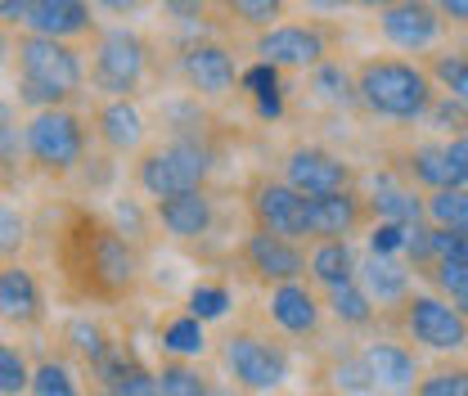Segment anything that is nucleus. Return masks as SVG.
I'll return each instance as SVG.
<instances>
[{"label": "nucleus", "mask_w": 468, "mask_h": 396, "mask_svg": "<svg viewBox=\"0 0 468 396\" xmlns=\"http://www.w3.org/2000/svg\"><path fill=\"white\" fill-rule=\"evenodd\" d=\"M306 275L315 288H343V284L360 280V262H356V248L347 239H311V262H306Z\"/></svg>", "instance_id": "nucleus-25"}, {"label": "nucleus", "mask_w": 468, "mask_h": 396, "mask_svg": "<svg viewBox=\"0 0 468 396\" xmlns=\"http://www.w3.org/2000/svg\"><path fill=\"white\" fill-rule=\"evenodd\" d=\"M446 163H451V176H455V185H464V189H468V135H455V140H446Z\"/></svg>", "instance_id": "nucleus-49"}, {"label": "nucleus", "mask_w": 468, "mask_h": 396, "mask_svg": "<svg viewBox=\"0 0 468 396\" xmlns=\"http://www.w3.org/2000/svg\"><path fill=\"white\" fill-rule=\"evenodd\" d=\"M338 41H343V32L334 18H284L252 37V55L261 63L284 68V72H311L324 59H334Z\"/></svg>", "instance_id": "nucleus-9"}, {"label": "nucleus", "mask_w": 468, "mask_h": 396, "mask_svg": "<svg viewBox=\"0 0 468 396\" xmlns=\"http://www.w3.org/2000/svg\"><path fill=\"white\" fill-rule=\"evenodd\" d=\"M221 365H226L234 388H243V392H252V396H266L289 383L292 356H289V342L275 338V334L234 329V334L221 338Z\"/></svg>", "instance_id": "nucleus-8"}, {"label": "nucleus", "mask_w": 468, "mask_h": 396, "mask_svg": "<svg viewBox=\"0 0 468 396\" xmlns=\"http://www.w3.org/2000/svg\"><path fill=\"white\" fill-rule=\"evenodd\" d=\"M423 126H428L432 135H446V140L468 135V104L464 100H455V95H437V104L428 109Z\"/></svg>", "instance_id": "nucleus-39"}, {"label": "nucleus", "mask_w": 468, "mask_h": 396, "mask_svg": "<svg viewBox=\"0 0 468 396\" xmlns=\"http://www.w3.org/2000/svg\"><path fill=\"white\" fill-rule=\"evenodd\" d=\"M280 176L292 189H302L306 198H315V194L351 189L356 185V163L334 154V149H324V144H315V140H297L280 158Z\"/></svg>", "instance_id": "nucleus-13"}, {"label": "nucleus", "mask_w": 468, "mask_h": 396, "mask_svg": "<svg viewBox=\"0 0 468 396\" xmlns=\"http://www.w3.org/2000/svg\"><path fill=\"white\" fill-rule=\"evenodd\" d=\"M113 217H117V226H122V234H131L135 243L149 234V217L140 212V203H135V198H117Z\"/></svg>", "instance_id": "nucleus-46"}, {"label": "nucleus", "mask_w": 468, "mask_h": 396, "mask_svg": "<svg viewBox=\"0 0 468 396\" xmlns=\"http://www.w3.org/2000/svg\"><path fill=\"white\" fill-rule=\"evenodd\" d=\"M306 86L324 100V104H334V109H360V91H356V68H347L343 59H324L320 68H311L306 72Z\"/></svg>", "instance_id": "nucleus-26"}, {"label": "nucleus", "mask_w": 468, "mask_h": 396, "mask_svg": "<svg viewBox=\"0 0 468 396\" xmlns=\"http://www.w3.org/2000/svg\"><path fill=\"white\" fill-rule=\"evenodd\" d=\"M451 32H468V0H432Z\"/></svg>", "instance_id": "nucleus-50"}, {"label": "nucleus", "mask_w": 468, "mask_h": 396, "mask_svg": "<svg viewBox=\"0 0 468 396\" xmlns=\"http://www.w3.org/2000/svg\"><path fill=\"white\" fill-rule=\"evenodd\" d=\"M428 221L441 230H468V189L464 185L432 189V194H428Z\"/></svg>", "instance_id": "nucleus-35"}, {"label": "nucleus", "mask_w": 468, "mask_h": 396, "mask_svg": "<svg viewBox=\"0 0 468 396\" xmlns=\"http://www.w3.org/2000/svg\"><path fill=\"white\" fill-rule=\"evenodd\" d=\"M324 311H329V306H324V297H320L306 280L271 284L266 316H271V325H275L284 338H315V334H320Z\"/></svg>", "instance_id": "nucleus-16"}, {"label": "nucleus", "mask_w": 468, "mask_h": 396, "mask_svg": "<svg viewBox=\"0 0 468 396\" xmlns=\"http://www.w3.org/2000/svg\"><path fill=\"white\" fill-rule=\"evenodd\" d=\"M392 167L401 171L414 189H423V194H432V189H451V185H455L451 163H446V140H419V144H410V149L397 154Z\"/></svg>", "instance_id": "nucleus-24"}, {"label": "nucleus", "mask_w": 468, "mask_h": 396, "mask_svg": "<svg viewBox=\"0 0 468 396\" xmlns=\"http://www.w3.org/2000/svg\"><path fill=\"white\" fill-rule=\"evenodd\" d=\"M0 252H5V262H14V252L23 248V239H27V226H23V217L14 212V203H5L0 208Z\"/></svg>", "instance_id": "nucleus-45"}, {"label": "nucleus", "mask_w": 468, "mask_h": 396, "mask_svg": "<svg viewBox=\"0 0 468 396\" xmlns=\"http://www.w3.org/2000/svg\"><path fill=\"white\" fill-rule=\"evenodd\" d=\"M217 158H221V149L212 135H167V140L149 144L144 154H135L131 180L144 198H172L185 189H207Z\"/></svg>", "instance_id": "nucleus-5"}, {"label": "nucleus", "mask_w": 468, "mask_h": 396, "mask_svg": "<svg viewBox=\"0 0 468 396\" xmlns=\"http://www.w3.org/2000/svg\"><path fill=\"white\" fill-rule=\"evenodd\" d=\"M23 27L77 46V41H90L104 23H100V9H95L90 0H32Z\"/></svg>", "instance_id": "nucleus-19"}, {"label": "nucleus", "mask_w": 468, "mask_h": 396, "mask_svg": "<svg viewBox=\"0 0 468 396\" xmlns=\"http://www.w3.org/2000/svg\"><path fill=\"white\" fill-rule=\"evenodd\" d=\"M86 77L95 100H140L154 77V41L131 23H104L90 37Z\"/></svg>", "instance_id": "nucleus-4"}, {"label": "nucleus", "mask_w": 468, "mask_h": 396, "mask_svg": "<svg viewBox=\"0 0 468 396\" xmlns=\"http://www.w3.org/2000/svg\"><path fill=\"white\" fill-rule=\"evenodd\" d=\"M221 18H230L234 27H243L248 37L275 27L289 18V0H212Z\"/></svg>", "instance_id": "nucleus-28"}, {"label": "nucleus", "mask_w": 468, "mask_h": 396, "mask_svg": "<svg viewBox=\"0 0 468 396\" xmlns=\"http://www.w3.org/2000/svg\"><path fill=\"white\" fill-rule=\"evenodd\" d=\"M230 306H234V293H230V284H221V280H198L189 288V302H185V311H194L203 325L230 316Z\"/></svg>", "instance_id": "nucleus-36"}, {"label": "nucleus", "mask_w": 468, "mask_h": 396, "mask_svg": "<svg viewBox=\"0 0 468 396\" xmlns=\"http://www.w3.org/2000/svg\"><path fill=\"white\" fill-rule=\"evenodd\" d=\"M356 68V91H360V113L374 122H397V126H419L428 109L437 104V81L423 68V59L406 55H365L351 63Z\"/></svg>", "instance_id": "nucleus-3"}, {"label": "nucleus", "mask_w": 468, "mask_h": 396, "mask_svg": "<svg viewBox=\"0 0 468 396\" xmlns=\"http://www.w3.org/2000/svg\"><path fill=\"white\" fill-rule=\"evenodd\" d=\"M374 32L392 50L423 59V55H432V50H441V41H446L451 27H446V18L437 14L432 0H401V5L374 14Z\"/></svg>", "instance_id": "nucleus-12"}, {"label": "nucleus", "mask_w": 468, "mask_h": 396, "mask_svg": "<svg viewBox=\"0 0 468 396\" xmlns=\"http://www.w3.org/2000/svg\"><path fill=\"white\" fill-rule=\"evenodd\" d=\"M406 239H410V226H401V221H369V252L401 257Z\"/></svg>", "instance_id": "nucleus-43"}, {"label": "nucleus", "mask_w": 468, "mask_h": 396, "mask_svg": "<svg viewBox=\"0 0 468 396\" xmlns=\"http://www.w3.org/2000/svg\"><path fill=\"white\" fill-rule=\"evenodd\" d=\"M27 396H81V379L63 356H46L32 374V392Z\"/></svg>", "instance_id": "nucleus-34"}, {"label": "nucleus", "mask_w": 468, "mask_h": 396, "mask_svg": "<svg viewBox=\"0 0 468 396\" xmlns=\"http://www.w3.org/2000/svg\"><path fill=\"white\" fill-rule=\"evenodd\" d=\"M369 208H374V221H401V226L428 221V194H419L397 167H383L374 176Z\"/></svg>", "instance_id": "nucleus-20"}, {"label": "nucleus", "mask_w": 468, "mask_h": 396, "mask_svg": "<svg viewBox=\"0 0 468 396\" xmlns=\"http://www.w3.org/2000/svg\"><path fill=\"white\" fill-rule=\"evenodd\" d=\"M239 262L261 284H289L306 275L311 252H302L297 239H284V234H271V230L252 226L243 234V243H239Z\"/></svg>", "instance_id": "nucleus-14"}, {"label": "nucleus", "mask_w": 468, "mask_h": 396, "mask_svg": "<svg viewBox=\"0 0 468 396\" xmlns=\"http://www.w3.org/2000/svg\"><path fill=\"white\" fill-rule=\"evenodd\" d=\"M334 388L343 396H378V383H374V369H369L365 351H351L334 365Z\"/></svg>", "instance_id": "nucleus-37"}, {"label": "nucleus", "mask_w": 468, "mask_h": 396, "mask_svg": "<svg viewBox=\"0 0 468 396\" xmlns=\"http://www.w3.org/2000/svg\"><path fill=\"white\" fill-rule=\"evenodd\" d=\"M100 14H109V18H117V23H131L135 14H144L154 0H90Z\"/></svg>", "instance_id": "nucleus-48"}, {"label": "nucleus", "mask_w": 468, "mask_h": 396, "mask_svg": "<svg viewBox=\"0 0 468 396\" xmlns=\"http://www.w3.org/2000/svg\"><path fill=\"white\" fill-rule=\"evenodd\" d=\"M0 316H5V325H18V329H32L46 316L41 284L23 262H5V271H0Z\"/></svg>", "instance_id": "nucleus-22"}, {"label": "nucleus", "mask_w": 468, "mask_h": 396, "mask_svg": "<svg viewBox=\"0 0 468 396\" xmlns=\"http://www.w3.org/2000/svg\"><path fill=\"white\" fill-rule=\"evenodd\" d=\"M248 217L257 230H271V234H284V239H311L306 226V194L292 189L284 176H271V171H257L248 180Z\"/></svg>", "instance_id": "nucleus-11"}, {"label": "nucleus", "mask_w": 468, "mask_h": 396, "mask_svg": "<svg viewBox=\"0 0 468 396\" xmlns=\"http://www.w3.org/2000/svg\"><path fill=\"white\" fill-rule=\"evenodd\" d=\"M117 392L122 396H163V383H158V369H144L140 360L122 374V383H117Z\"/></svg>", "instance_id": "nucleus-44"}, {"label": "nucleus", "mask_w": 468, "mask_h": 396, "mask_svg": "<svg viewBox=\"0 0 468 396\" xmlns=\"http://www.w3.org/2000/svg\"><path fill=\"white\" fill-rule=\"evenodd\" d=\"M397 325L410 342L428 347V351H441V356H455L468 351V316L441 293H410V302L397 311Z\"/></svg>", "instance_id": "nucleus-10"}, {"label": "nucleus", "mask_w": 468, "mask_h": 396, "mask_svg": "<svg viewBox=\"0 0 468 396\" xmlns=\"http://www.w3.org/2000/svg\"><path fill=\"white\" fill-rule=\"evenodd\" d=\"M392 5H401V0H351V9H365V14H383Z\"/></svg>", "instance_id": "nucleus-53"}, {"label": "nucleus", "mask_w": 468, "mask_h": 396, "mask_svg": "<svg viewBox=\"0 0 468 396\" xmlns=\"http://www.w3.org/2000/svg\"><path fill=\"white\" fill-rule=\"evenodd\" d=\"M423 68L432 72L441 95H455L468 104V46H441V50L423 55Z\"/></svg>", "instance_id": "nucleus-30"}, {"label": "nucleus", "mask_w": 468, "mask_h": 396, "mask_svg": "<svg viewBox=\"0 0 468 396\" xmlns=\"http://www.w3.org/2000/svg\"><path fill=\"white\" fill-rule=\"evenodd\" d=\"M414 396H468V365H437V369H428L414 383Z\"/></svg>", "instance_id": "nucleus-42"}, {"label": "nucleus", "mask_w": 468, "mask_h": 396, "mask_svg": "<svg viewBox=\"0 0 468 396\" xmlns=\"http://www.w3.org/2000/svg\"><path fill=\"white\" fill-rule=\"evenodd\" d=\"M419 280H428L432 284V293L451 297V302L468 316V266H455V262H432L428 271H419Z\"/></svg>", "instance_id": "nucleus-38"}, {"label": "nucleus", "mask_w": 468, "mask_h": 396, "mask_svg": "<svg viewBox=\"0 0 468 396\" xmlns=\"http://www.w3.org/2000/svg\"><path fill=\"white\" fill-rule=\"evenodd\" d=\"M374 217L369 198L351 185V189H334V194H315L306 198V226L311 239H351L356 230Z\"/></svg>", "instance_id": "nucleus-18"}, {"label": "nucleus", "mask_w": 468, "mask_h": 396, "mask_svg": "<svg viewBox=\"0 0 468 396\" xmlns=\"http://www.w3.org/2000/svg\"><path fill=\"white\" fill-rule=\"evenodd\" d=\"M154 221L176 243H198L217 230V198L212 189H185L172 198H154Z\"/></svg>", "instance_id": "nucleus-17"}, {"label": "nucleus", "mask_w": 468, "mask_h": 396, "mask_svg": "<svg viewBox=\"0 0 468 396\" xmlns=\"http://www.w3.org/2000/svg\"><path fill=\"white\" fill-rule=\"evenodd\" d=\"M365 360H369V369H374L378 392H406V388H414V383L423 379L419 356L410 351L406 342H392V338L365 342Z\"/></svg>", "instance_id": "nucleus-23"}, {"label": "nucleus", "mask_w": 468, "mask_h": 396, "mask_svg": "<svg viewBox=\"0 0 468 396\" xmlns=\"http://www.w3.org/2000/svg\"><path fill=\"white\" fill-rule=\"evenodd\" d=\"M55 262L63 271V284L81 302H122L140 284V248L131 234H122L117 221L90 212V208H68L63 230L55 239Z\"/></svg>", "instance_id": "nucleus-1"}, {"label": "nucleus", "mask_w": 468, "mask_h": 396, "mask_svg": "<svg viewBox=\"0 0 468 396\" xmlns=\"http://www.w3.org/2000/svg\"><path fill=\"white\" fill-rule=\"evenodd\" d=\"M311 18H338L343 9H351V0H297Z\"/></svg>", "instance_id": "nucleus-52"}, {"label": "nucleus", "mask_w": 468, "mask_h": 396, "mask_svg": "<svg viewBox=\"0 0 468 396\" xmlns=\"http://www.w3.org/2000/svg\"><path fill=\"white\" fill-rule=\"evenodd\" d=\"M158 383H163V396H212L217 392L194 360H172V356L158 365Z\"/></svg>", "instance_id": "nucleus-33"}, {"label": "nucleus", "mask_w": 468, "mask_h": 396, "mask_svg": "<svg viewBox=\"0 0 468 396\" xmlns=\"http://www.w3.org/2000/svg\"><path fill=\"white\" fill-rule=\"evenodd\" d=\"M32 365H27V356L14 347V342H5L0 347V396H27L32 392Z\"/></svg>", "instance_id": "nucleus-40"}, {"label": "nucleus", "mask_w": 468, "mask_h": 396, "mask_svg": "<svg viewBox=\"0 0 468 396\" xmlns=\"http://www.w3.org/2000/svg\"><path fill=\"white\" fill-rule=\"evenodd\" d=\"M0 140H5V176H14L18 149H23V131H18V122H14V100H5V131H0Z\"/></svg>", "instance_id": "nucleus-47"}, {"label": "nucleus", "mask_w": 468, "mask_h": 396, "mask_svg": "<svg viewBox=\"0 0 468 396\" xmlns=\"http://www.w3.org/2000/svg\"><path fill=\"white\" fill-rule=\"evenodd\" d=\"M158 347H163V356H172V360H198V356L207 351V329H203V320H198L194 311H180L172 320H163Z\"/></svg>", "instance_id": "nucleus-27"}, {"label": "nucleus", "mask_w": 468, "mask_h": 396, "mask_svg": "<svg viewBox=\"0 0 468 396\" xmlns=\"http://www.w3.org/2000/svg\"><path fill=\"white\" fill-rule=\"evenodd\" d=\"M95 396H122V392H117V388H100V383H95Z\"/></svg>", "instance_id": "nucleus-54"}, {"label": "nucleus", "mask_w": 468, "mask_h": 396, "mask_svg": "<svg viewBox=\"0 0 468 396\" xmlns=\"http://www.w3.org/2000/svg\"><path fill=\"white\" fill-rule=\"evenodd\" d=\"M27 9L32 0H0V18H5V32H18L27 23Z\"/></svg>", "instance_id": "nucleus-51"}, {"label": "nucleus", "mask_w": 468, "mask_h": 396, "mask_svg": "<svg viewBox=\"0 0 468 396\" xmlns=\"http://www.w3.org/2000/svg\"><path fill=\"white\" fill-rule=\"evenodd\" d=\"M360 284L374 297L378 311H401L414 293V266L401 257H383V252H365L360 262Z\"/></svg>", "instance_id": "nucleus-21"}, {"label": "nucleus", "mask_w": 468, "mask_h": 396, "mask_svg": "<svg viewBox=\"0 0 468 396\" xmlns=\"http://www.w3.org/2000/svg\"><path fill=\"white\" fill-rule=\"evenodd\" d=\"M63 342H68V351H77V356H81L90 369H95V365H100V360H104V356H109V351L117 347V342H109V334H104V329H100L90 316H77V320H68Z\"/></svg>", "instance_id": "nucleus-32"}, {"label": "nucleus", "mask_w": 468, "mask_h": 396, "mask_svg": "<svg viewBox=\"0 0 468 396\" xmlns=\"http://www.w3.org/2000/svg\"><path fill=\"white\" fill-rule=\"evenodd\" d=\"M243 91L257 100V113L261 117H280L284 113V68H275V63H252V68H243Z\"/></svg>", "instance_id": "nucleus-31"}, {"label": "nucleus", "mask_w": 468, "mask_h": 396, "mask_svg": "<svg viewBox=\"0 0 468 396\" xmlns=\"http://www.w3.org/2000/svg\"><path fill=\"white\" fill-rule=\"evenodd\" d=\"M90 117L77 104H58V109H37L23 122V158L37 176L68 180L72 171L86 167L90 158Z\"/></svg>", "instance_id": "nucleus-6"}, {"label": "nucleus", "mask_w": 468, "mask_h": 396, "mask_svg": "<svg viewBox=\"0 0 468 396\" xmlns=\"http://www.w3.org/2000/svg\"><path fill=\"white\" fill-rule=\"evenodd\" d=\"M90 131H95V144L109 149L113 158H135L144 154L149 144V117L140 113L135 100H95L90 104Z\"/></svg>", "instance_id": "nucleus-15"}, {"label": "nucleus", "mask_w": 468, "mask_h": 396, "mask_svg": "<svg viewBox=\"0 0 468 396\" xmlns=\"http://www.w3.org/2000/svg\"><path fill=\"white\" fill-rule=\"evenodd\" d=\"M324 306H329V316H334L343 329H369V325L378 320V306H374V297L365 293L360 280L343 284V288H329V293H324Z\"/></svg>", "instance_id": "nucleus-29"}, {"label": "nucleus", "mask_w": 468, "mask_h": 396, "mask_svg": "<svg viewBox=\"0 0 468 396\" xmlns=\"http://www.w3.org/2000/svg\"><path fill=\"white\" fill-rule=\"evenodd\" d=\"M158 9H163V18H167V23L185 27V32L217 27V23H212V14H217V5H212V0H158Z\"/></svg>", "instance_id": "nucleus-41"}, {"label": "nucleus", "mask_w": 468, "mask_h": 396, "mask_svg": "<svg viewBox=\"0 0 468 396\" xmlns=\"http://www.w3.org/2000/svg\"><path fill=\"white\" fill-rule=\"evenodd\" d=\"M5 50H9V72H14V95L32 113L58 109V104H81V95L90 91L86 50H77L72 41H55V37L18 27V32H5Z\"/></svg>", "instance_id": "nucleus-2"}, {"label": "nucleus", "mask_w": 468, "mask_h": 396, "mask_svg": "<svg viewBox=\"0 0 468 396\" xmlns=\"http://www.w3.org/2000/svg\"><path fill=\"white\" fill-rule=\"evenodd\" d=\"M172 72L189 95H198V100H207V104L230 100L234 91L243 86L239 55L230 50V41H221L217 32H189V37L176 46Z\"/></svg>", "instance_id": "nucleus-7"}]
</instances>
